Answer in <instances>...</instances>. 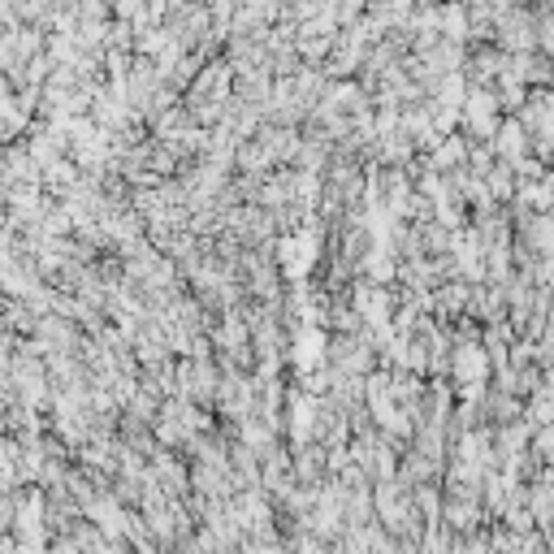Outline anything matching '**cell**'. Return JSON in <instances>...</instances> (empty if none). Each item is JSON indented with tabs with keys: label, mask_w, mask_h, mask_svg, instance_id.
Here are the masks:
<instances>
[{
	"label": "cell",
	"mask_w": 554,
	"mask_h": 554,
	"mask_svg": "<svg viewBox=\"0 0 554 554\" xmlns=\"http://www.w3.org/2000/svg\"><path fill=\"white\" fill-rule=\"evenodd\" d=\"M537 44H542V52H546V57H554V22L537 26Z\"/></svg>",
	"instance_id": "cell-10"
},
{
	"label": "cell",
	"mask_w": 554,
	"mask_h": 554,
	"mask_svg": "<svg viewBox=\"0 0 554 554\" xmlns=\"http://www.w3.org/2000/svg\"><path fill=\"white\" fill-rule=\"evenodd\" d=\"M438 303H442V308L455 316V312L468 303V286H451V290H442V295H438Z\"/></svg>",
	"instance_id": "cell-9"
},
{
	"label": "cell",
	"mask_w": 554,
	"mask_h": 554,
	"mask_svg": "<svg viewBox=\"0 0 554 554\" xmlns=\"http://www.w3.org/2000/svg\"><path fill=\"white\" fill-rule=\"evenodd\" d=\"M459 109H464V122H468L472 135H485V139L498 135V96H494V87L468 91Z\"/></svg>",
	"instance_id": "cell-1"
},
{
	"label": "cell",
	"mask_w": 554,
	"mask_h": 554,
	"mask_svg": "<svg viewBox=\"0 0 554 554\" xmlns=\"http://www.w3.org/2000/svg\"><path fill=\"white\" fill-rule=\"evenodd\" d=\"M498 22H503V48L511 52V57H520V52H533V48H537V26H533V13L498 9Z\"/></svg>",
	"instance_id": "cell-2"
},
{
	"label": "cell",
	"mask_w": 554,
	"mask_h": 554,
	"mask_svg": "<svg viewBox=\"0 0 554 554\" xmlns=\"http://www.w3.org/2000/svg\"><path fill=\"white\" fill-rule=\"evenodd\" d=\"M520 230H524V243L533 247V256L554 260V213H542V217H520Z\"/></svg>",
	"instance_id": "cell-5"
},
{
	"label": "cell",
	"mask_w": 554,
	"mask_h": 554,
	"mask_svg": "<svg viewBox=\"0 0 554 554\" xmlns=\"http://www.w3.org/2000/svg\"><path fill=\"white\" fill-rule=\"evenodd\" d=\"M485 195H490V200H511V195H516V178H511V165H494L490 174H485Z\"/></svg>",
	"instance_id": "cell-8"
},
{
	"label": "cell",
	"mask_w": 554,
	"mask_h": 554,
	"mask_svg": "<svg viewBox=\"0 0 554 554\" xmlns=\"http://www.w3.org/2000/svg\"><path fill=\"white\" fill-rule=\"evenodd\" d=\"M494 156H503V165H516V161H524L529 156V148H533V139H529V130H524L516 117H507L503 126H498V135H494Z\"/></svg>",
	"instance_id": "cell-3"
},
{
	"label": "cell",
	"mask_w": 554,
	"mask_h": 554,
	"mask_svg": "<svg viewBox=\"0 0 554 554\" xmlns=\"http://www.w3.org/2000/svg\"><path fill=\"white\" fill-rule=\"evenodd\" d=\"M451 368H455L459 381L477 386V381L490 377V355H485V347H477V342H464V347L451 355Z\"/></svg>",
	"instance_id": "cell-4"
},
{
	"label": "cell",
	"mask_w": 554,
	"mask_h": 554,
	"mask_svg": "<svg viewBox=\"0 0 554 554\" xmlns=\"http://www.w3.org/2000/svg\"><path fill=\"white\" fill-rule=\"evenodd\" d=\"M468 161V143L464 139H446V143H438V148H433V169H455L459 174V165Z\"/></svg>",
	"instance_id": "cell-7"
},
{
	"label": "cell",
	"mask_w": 554,
	"mask_h": 554,
	"mask_svg": "<svg viewBox=\"0 0 554 554\" xmlns=\"http://www.w3.org/2000/svg\"><path fill=\"white\" fill-rule=\"evenodd\" d=\"M321 360H325V334H321V329H299V338H295V364H299V373L308 377Z\"/></svg>",
	"instance_id": "cell-6"
}]
</instances>
